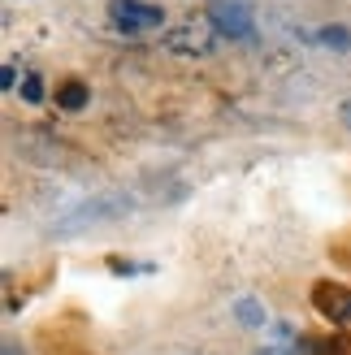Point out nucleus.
Returning a JSON list of instances; mask_svg holds the SVG:
<instances>
[{
  "instance_id": "nucleus-8",
  "label": "nucleus",
  "mask_w": 351,
  "mask_h": 355,
  "mask_svg": "<svg viewBox=\"0 0 351 355\" xmlns=\"http://www.w3.org/2000/svg\"><path fill=\"white\" fill-rule=\"evenodd\" d=\"M321 44L334 48V52H347V48H351V31H343V26H325V31H321Z\"/></svg>"
},
{
  "instance_id": "nucleus-5",
  "label": "nucleus",
  "mask_w": 351,
  "mask_h": 355,
  "mask_svg": "<svg viewBox=\"0 0 351 355\" xmlns=\"http://www.w3.org/2000/svg\"><path fill=\"white\" fill-rule=\"evenodd\" d=\"M256 355H300V338L291 334V325H273L269 329V343L260 347Z\"/></svg>"
},
{
  "instance_id": "nucleus-1",
  "label": "nucleus",
  "mask_w": 351,
  "mask_h": 355,
  "mask_svg": "<svg viewBox=\"0 0 351 355\" xmlns=\"http://www.w3.org/2000/svg\"><path fill=\"white\" fill-rule=\"evenodd\" d=\"M208 26L225 40H252V5L248 0H217V5H208Z\"/></svg>"
},
{
  "instance_id": "nucleus-2",
  "label": "nucleus",
  "mask_w": 351,
  "mask_h": 355,
  "mask_svg": "<svg viewBox=\"0 0 351 355\" xmlns=\"http://www.w3.org/2000/svg\"><path fill=\"white\" fill-rule=\"evenodd\" d=\"M109 17H113V26H121L126 35H139V31H156L165 22V13L148 5V0H113L109 5Z\"/></svg>"
},
{
  "instance_id": "nucleus-12",
  "label": "nucleus",
  "mask_w": 351,
  "mask_h": 355,
  "mask_svg": "<svg viewBox=\"0 0 351 355\" xmlns=\"http://www.w3.org/2000/svg\"><path fill=\"white\" fill-rule=\"evenodd\" d=\"M329 351H334V355H351V347H347V343H334Z\"/></svg>"
},
{
  "instance_id": "nucleus-3",
  "label": "nucleus",
  "mask_w": 351,
  "mask_h": 355,
  "mask_svg": "<svg viewBox=\"0 0 351 355\" xmlns=\"http://www.w3.org/2000/svg\"><path fill=\"white\" fill-rule=\"evenodd\" d=\"M165 48L178 52V57H208L213 52V31L204 22H178L165 35Z\"/></svg>"
},
{
  "instance_id": "nucleus-4",
  "label": "nucleus",
  "mask_w": 351,
  "mask_h": 355,
  "mask_svg": "<svg viewBox=\"0 0 351 355\" xmlns=\"http://www.w3.org/2000/svg\"><path fill=\"white\" fill-rule=\"evenodd\" d=\"M312 304H317L329 321H339V325H351V295L339 291V286H329V282H321L317 291H312Z\"/></svg>"
},
{
  "instance_id": "nucleus-9",
  "label": "nucleus",
  "mask_w": 351,
  "mask_h": 355,
  "mask_svg": "<svg viewBox=\"0 0 351 355\" xmlns=\"http://www.w3.org/2000/svg\"><path fill=\"white\" fill-rule=\"evenodd\" d=\"M22 100H26V104H40V100H44V83H40V74H31V78L22 83Z\"/></svg>"
},
{
  "instance_id": "nucleus-7",
  "label": "nucleus",
  "mask_w": 351,
  "mask_h": 355,
  "mask_svg": "<svg viewBox=\"0 0 351 355\" xmlns=\"http://www.w3.org/2000/svg\"><path fill=\"white\" fill-rule=\"evenodd\" d=\"M234 316H239V321L248 325V329H260V325H265V308L252 304V299H243V304L234 308Z\"/></svg>"
},
{
  "instance_id": "nucleus-13",
  "label": "nucleus",
  "mask_w": 351,
  "mask_h": 355,
  "mask_svg": "<svg viewBox=\"0 0 351 355\" xmlns=\"http://www.w3.org/2000/svg\"><path fill=\"white\" fill-rule=\"evenodd\" d=\"M339 113H343V121H347V126H351V100L343 104V109H339Z\"/></svg>"
},
{
  "instance_id": "nucleus-10",
  "label": "nucleus",
  "mask_w": 351,
  "mask_h": 355,
  "mask_svg": "<svg viewBox=\"0 0 351 355\" xmlns=\"http://www.w3.org/2000/svg\"><path fill=\"white\" fill-rule=\"evenodd\" d=\"M13 78H17V69H13V65L0 69V87H13Z\"/></svg>"
},
{
  "instance_id": "nucleus-6",
  "label": "nucleus",
  "mask_w": 351,
  "mask_h": 355,
  "mask_svg": "<svg viewBox=\"0 0 351 355\" xmlns=\"http://www.w3.org/2000/svg\"><path fill=\"white\" fill-rule=\"evenodd\" d=\"M87 100H92V96H87V87H83L78 78H69V83L61 87V92H57V104H61L65 113H78V109H87Z\"/></svg>"
},
{
  "instance_id": "nucleus-11",
  "label": "nucleus",
  "mask_w": 351,
  "mask_h": 355,
  "mask_svg": "<svg viewBox=\"0 0 351 355\" xmlns=\"http://www.w3.org/2000/svg\"><path fill=\"white\" fill-rule=\"evenodd\" d=\"M5 355H26V351L17 347V343H5Z\"/></svg>"
}]
</instances>
